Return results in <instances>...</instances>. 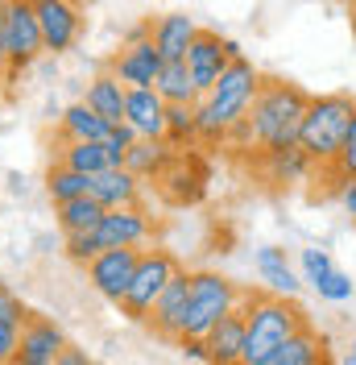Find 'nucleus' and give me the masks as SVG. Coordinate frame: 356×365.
Segmentation results:
<instances>
[{"label": "nucleus", "instance_id": "8", "mask_svg": "<svg viewBox=\"0 0 356 365\" xmlns=\"http://www.w3.org/2000/svg\"><path fill=\"white\" fill-rule=\"evenodd\" d=\"M33 13H38V25H42L46 54H67L83 38V25H88L83 9H75L67 0H33Z\"/></svg>", "mask_w": 356, "mask_h": 365}, {"label": "nucleus", "instance_id": "1", "mask_svg": "<svg viewBox=\"0 0 356 365\" xmlns=\"http://www.w3.org/2000/svg\"><path fill=\"white\" fill-rule=\"evenodd\" d=\"M307 104H311V91H303L290 79L266 75L248 116L228 133V145H241V150H253V154L298 145V129H303Z\"/></svg>", "mask_w": 356, "mask_h": 365}, {"label": "nucleus", "instance_id": "46", "mask_svg": "<svg viewBox=\"0 0 356 365\" xmlns=\"http://www.w3.org/2000/svg\"><path fill=\"white\" fill-rule=\"evenodd\" d=\"M332 4H344V9H348V4H352V0H332Z\"/></svg>", "mask_w": 356, "mask_h": 365}, {"label": "nucleus", "instance_id": "15", "mask_svg": "<svg viewBox=\"0 0 356 365\" xmlns=\"http://www.w3.org/2000/svg\"><path fill=\"white\" fill-rule=\"evenodd\" d=\"M253 170H257L269 187H294V182H303V179L315 175V162L307 158L303 145H286V150L253 154Z\"/></svg>", "mask_w": 356, "mask_h": 365}, {"label": "nucleus", "instance_id": "27", "mask_svg": "<svg viewBox=\"0 0 356 365\" xmlns=\"http://www.w3.org/2000/svg\"><path fill=\"white\" fill-rule=\"evenodd\" d=\"M63 166L70 170H79V175H100V170H108V150H104V141H58V158Z\"/></svg>", "mask_w": 356, "mask_h": 365}, {"label": "nucleus", "instance_id": "34", "mask_svg": "<svg viewBox=\"0 0 356 365\" xmlns=\"http://www.w3.org/2000/svg\"><path fill=\"white\" fill-rule=\"evenodd\" d=\"M315 291H319L323 303H348V299H352V274H344L340 266H335V270L315 287Z\"/></svg>", "mask_w": 356, "mask_h": 365}, {"label": "nucleus", "instance_id": "38", "mask_svg": "<svg viewBox=\"0 0 356 365\" xmlns=\"http://www.w3.org/2000/svg\"><path fill=\"white\" fill-rule=\"evenodd\" d=\"M335 200H340V207H344V216L356 225V179L340 182V187H335Z\"/></svg>", "mask_w": 356, "mask_h": 365}, {"label": "nucleus", "instance_id": "20", "mask_svg": "<svg viewBox=\"0 0 356 365\" xmlns=\"http://www.w3.org/2000/svg\"><path fill=\"white\" fill-rule=\"evenodd\" d=\"M199 29L203 25L191 13H162V17H154V46L162 50V58H187Z\"/></svg>", "mask_w": 356, "mask_h": 365}, {"label": "nucleus", "instance_id": "24", "mask_svg": "<svg viewBox=\"0 0 356 365\" xmlns=\"http://www.w3.org/2000/svg\"><path fill=\"white\" fill-rule=\"evenodd\" d=\"M178 158V150L162 137V141H154V137H137L133 150H129V158H125V166L133 170L137 179H162L166 170H170V162Z\"/></svg>", "mask_w": 356, "mask_h": 365}, {"label": "nucleus", "instance_id": "47", "mask_svg": "<svg viewBox=\"0 0 356 365\" xmlns=\"http://www.w3.org/2000/svg\"><path fill=\"white\" fill-rule=\"evenodd\" d=\"M348 353H352V361H356V341H352V349H348Z\"/></svg>", "mask_w": 356, "mask_h": 365}, {"label": "nucleus", "instance_id": "28", "mask_svg": "<svg viewBox=\"0 0 356 365\" xmlns=\"http://www.w3.org/2000/svg\"><path fill=\"white\" fill-rule=\"evenodd\" d=\"M54 212H58L54 220L63 228V237H70V232H91V228L104 220L108 207L100 204V200H91V195H79V200H70V204H58Z\"/></svg>", "mask_w": 356, "mask_h": 365}, {"label": "nucleus", "instance_id": "5", "mask_svg": "<svg viewBox=\"0 0 356 365\" xmlns=\"http://www.w3.org/2000/svg\"><path fill=\"white\" fill-rule=\"evenodd\" d=\"M245 299V287L224 278L216 270H195L191 274V299H187V319H182V336H207L224 316H232Z\"/></svg>", "mask_w": 356, "mask_h": 365}, {"label": "nucleus", "instance_id": "16", "mask_svg": "<svg viewBox=\"0 0 356 365\" xmlns=\"http://www.w3.org/2000/svg\"><path fill=\"white\" fill-rule=\"evenodd\" d=\"M187 299H191V274L182 270L166 287V295L154 303V312H150V328H154L162 341H182V319H187Z\"/></svg>", "mask_w": 356, "mask_h": 365}, {"label": "nucleus", "instance_id": "12", "mask_svg": "<svg viewBox=\"0 0 356 365\" xmlns=\"http://www.w3.org/2000/svg\"><path fill=\"white\" fill-rule=\"evenodd\" d=\"M162 63L166 58L154 42H137V46H120L104 71H112L125 88H154L157 75H162Z\"/></svg>", "mask_w": 356, "mask_h": 365}, {"label": "nucleus", "instance_id": "44", "mask_svg": "<svg viewBox=\"0 0 356 365\" xmlns=\"http://www.w3.org/2000/svg\"><path fill=\"white\" fill-rule=\"evenodd\" d=\"M67 4H75V9H88L91 0H67Z\"/></svg>", "mask_w": 356, "mask_h": 365}, {"label": "nucleus", "instance_id": "9", "mask_svg": "<svg viewBox=\"0 0 356 365\" xmlns=\"http://www.w3.org/2000/svg\"><path fill=\"white\" fill-rule=\"evenodd\" d=\"M150 237H154V220L145 207H112L95 225L100 250H141Z\"/></svg>", "mask_w": 356, "mask_h": 365}, {"label": "nucleus", "instance_id": "36", "mask_svg": "<svg viewBox=\"0 0 356 365\" xmlns=\"http://www.w3.org/2000/svg\"><path fill=\"white\" fill-rule=\"evenodd\" d=\"M25 319H29V312H25V303L4 282H0V324H17V328H25Z\"/></svg>", "mask_w": 356, "mask_h": 365}, {"label": "nucleus", "instance_id": "31", "mask_svg": "<svg viewBox=\"0 0 356 365\" xmlns=\"http://www.w3.org/2000/svg\"><path fill=\"white\" fill-rule=\"evenodd\" d=\"M323 179L332 182V187L356 179V116H352V125H348V137H344V145H340V154H335L332 170H323Z\"/></svg>", "mask_w": 356, "mask_h": 365}, {"label": "nucleus", "instance_id": "43", "mask_svg": "<svg viewBox=\"0 0 356 365\" xmlns=\"http://www.w3.org/2000/svg\"><path fill=\"white\" fill-rule=\"evenodd\" d=\"M348 29H352V38H356V0L348 4Z\"/></svg>", "mask_w": 356, "mask_h": 365}, {"label": "nucleus", "instance_id": "18", "mask_svg": "<svg viewBox=\"0 0 356 365\" xmlns=\"http://www.w3.org/2000/svg\"><path fill=\"white\" fill-rule=\"evenodd\" d=\"M141 182L129 166H108V170H100V175H91V200H100V204L108 207H141Z\"/></svg>", "mask_w": 356, "mask_h": 365}, {"label": "nucleus", "instance_id": "30", "mask_svg": "<svg viewBox=\"0 0 356 365\" xmlns=\"http://www.w3.org/2000/svg\"><path fill=\"white\" fill-rule=\"evenodd\" d=\"M166 141H170L174 150H191V145H199L195 104H170V113H166Z\"/></svg>", "mask_w": 356, "mask_h": 365}, {"label": "nucleus", "instance_id": "2", "mask_svg": "<svg viewBox=\"0 0 356 365\" xmlns=\"http://www.w3.org/2000/svg\"><path fill=\"white\" fill-rule=\"evenodd\" d=\"M261 71L253 67L248 58L228 63V71L220 75V83L199 96L195 104V120H199V145H228V133L241 125L261 91Z\"/></svg>", "mask_w": 356, "mask_h": 365}, {"label": "nucleus", "instance_id": "10", "mask_svg": "<svg viewBox=\"0 0 356 365\" xmlns=\"http://www.w3.org/2000/svg\"><path fill=\"white\" fill-rule=\"evenodd\" d=\"M137 262H141V250H104L100 257H91L83 270H88V282L100 295L120 303L125 291H129V282H133Z\"/></svg>", "mask_w": 356, "mask_h": 365}, {"label": "nucleus", "instance_id": "14", "mask_svg": "<svg viewBox=\"0 0 356 365\" xmlns=\"http://www.w3.org/2000/svg\"><path fill=\"white\" fill-rule=\"evenodd\" d=\"M162 195L170 200V204H199L203 191H207V166H203L199 154H191V150H178V158L170 162V170L162 175Z\"/></svg>", "mask_w": 356, "mask_h": 365}, {"label": "nucleus", "instance_id": "19", "mask_svg": "<svg viewBox=\"0 0 356 365\" xmlns=\"http://www.w3.org/2000/svg\"><path fill=\"white\" fill-rule=\"evenodd\" d=\"M207 365H245V312L236 307L207 336Z\"/></svg>", "mask_w": 356, "mask_h": 365}, {"label": "nucleus", "instance_id": "45", "mask_svg": "<svg viewBox=\"0 0 356 365\" xmlns=\"http://www.w3.org/2000/svg\"><path fill=\"white\" fill-rule=\"evenodd\" d=\"M340 365H356V361H352V353H348V357H344V361H340Z\"/></svg>", "mask_w": 356, "mask_h": 365}, {"label": "nucleus", "instance_id": "17", "mask_svg": "<svg viewBox=\"0 0 356 365\" xmlns=\"http://www.w3.org/2000/svg\"><path fill=\"white\" fill-rule=\"evenodd\" d=\"M166 113H170V104L157 96V88H129L125 125H129L137 137H154V141H162V137H166Z\"/></svg>", "mask_w": 356, "mask_h": 365}, {"label": "nucleus", "instance_id": "11", "mask_svg": "<svg viewBox=\"0 0 356 365\" xmlns=\"http://www.w3.org/2000/svg\"><path fill=\"white\" fill-rule=\"evenodd\" d=\"M187 71H191V79H195V88H199V96H207V91L220 83V75L228 71V38H220L216 29H199V38L191 42V50H187Z\"/></svg>", "mask_w": 356, "mask_h": 365}, {"label": "nucleus", "instance_id": "29", "mask_svg": "<svg viewBox=\"0 0 356 365\" xmlns=\"http://www.w3.org/2000/svg\"><path fill=\"white\" fill-rule=\"evenodd\" d=\"M91 191V175H79V170H70L63 162H54L50 170H46V195H50V204H70V200H79V195H88Z\"/></svg>", "mask_w": 356, "mask_h": 365}, {"label": "nucleus", "instance_id": "37", "mask_svg": "<svg viewBox=\"0 0 356 365\" xmlns=\"http://www.w3.org/2000/svg\"><path fill=\"white\" fill-rule=\"evenodd\" d=\"M17 344H21V328L17 324H0V365L17 361Z\"/></svg>", "mask_w": 356, "mask_h": 365}, {"label": "nucleus", "instance_id": "39", "mask_svg": "<svg viewBox=\"0 0 356 365\" xmlns=\"http://www.w3.org/2000/svg\"><path fill=\"white\" fill-rule=\"evenodd\" d=\"M0 75H9V0H0Z\"/></svg>", "mask_w": 356, "mask_h": 365}, {"label": "nucleus", "instance_id": "41", "mask_svg": "<svg viewBox=\"0 0 356 365\" xmlns=\"http://www.w3.org/2000/svg\"><path fill=\"white\" fill-rule=\"evenodd\" d=\"M54 365H91V357L83 353V349H75V344H67V349H63V357H58Z\"/></svg>", "mask_w": 356, "mask_h": 365}, {"label": "nucleus", "instance_id": "32", "mask_svg": "<svg viewBox=\"0 0 356 365\" xmlns=\"http://www.w3.org/2000/svg\"><path fill=\"white\" fill-rule=\"evenodd\" d=\"M298 270H303V282L319 287V282L335 270V262H332V253L323 250V245H307V250L298 253Z\"/></svg>", "mask_w": 356, "mask_h": 365}, {"label": "nucleus", "instance_id": "6", "mask_svg": "<svg viewBox=\"0 0 356 365\" xmlns=\"http://www.w3.org/2000/svg\"><path fill=\"white\" fill-rule=\"evenodd\" d=\"M178 274H182V266H178V257L170 250H141L133 282H129V291L120 299V312L129 319H150L154 303L166 295V287L174 282Z\"/></svg>", "mask_w": 356, "mask_h": 365}, {"label": "nucleus", "instance_id": "7", "mask_svg": "<svg viewBox=\"0 0 356 365\" xmlns=\"http://www.w3.org/2000/svg\"><path fill=\"white\" fill-rule=\"evenodd\" d=\"M46 54L33 0H9V75L29 71Z\"/></svg>", "mask_w": 356, "mask_h": 365}, {"label": "nucleus", "instance_id": "33", "mask_svg": "<svg viewBox=\"0 0 356 365\" xmlns=\"http://www.w3.org/2000/svg\"><path fill=\"white\" fill-rule=\"evenodd\" d=\"M63 253H67L70 262H79V266H88L91 257H100V241H95V228L91 232H70V237H63Z\"/></svg>", "mask_w": 356, "mask_h": 365}, {"label": "nucleus", "instance_id": "40", "mask_svg": "<svg viewBox=\"0 0 356 365\" xmlns=\"http://www.w3.org/2000/svg\"><path fill=\"white\" fill-rule=\"evenodd\" d=\"M178 349H182L191 361H207V341H203V336H182V341H178Z\"/></svg>", "mask_w": 356, "mask_h": 365}, {"label": "nucleus", "instance_id": "13", "mask_svg": "<svg viewBox=\"0 0 356 365\" xmlns=\"http://www.w3.org/2000/svg\"><path fill=\"white\" fill-rule=\"evenodd\" d=\"M67 349V336L54 319L29 316L21 328V344H17V361L13 365H54Z\"/></svg>", "mask_w": 356, "mask_h": 365}, {"label": "nucleus", "instance_id": "25", "mask_svg": "<svg viewBox=\"0 0 356 365\" xmlns=\"http://www.w3.org/2000/svg\"><path fill=\"white\" fill-rule=\"evenodd\" d=\"M266 365H328V336L315 332L311 324L303 332H294Z\"/></svg>", "mask_w": 356, "mask_h": 365}, {"label": "nucleus", "instance_id": "21", "mask_svg": "<svg viewBox=\"0 0 356 365\" xmlns=\"http://www.w3.org/2000/svg\"><path fill=\"white\" fill-rule=\"evenodd\" d=\"M253 266H257V278H261L266 291L286 295V299L298 295L303 282H298V274H294V266H290L286 250H278V245H261V250L253 253Z\"/></svg>", "mask_w": 356, "mask_h": 365}, {"label": "nucleus", "instance_id": "23", "mask_svg": "<svg viewBox=\"0 0 356 365\" xmlns=\"http://www.w3.org/2000/svg\"><path fill=\"white\" fill-rule=\"evenodd\" d=\"M112 129H116V125H108L95 108H88V104L79 100V104H70V108L58 113V129H54V137H58V141H104Z\"/></svg>", "mask_w": 356, "mask_h": 365}, {"label": "nucleus", "instance_id": "42", "mask_svg": "<svg viewBox=\"0 0 356 365\" xmlns=\"http://www.w3.org/2000/svg\"><path fill=\"white\" fill-rule=\"evenodd\" d=\"M9 191H13V195H25V179H21V175H17V170L9 175Z\"/></svg>", "mask_w": 356, "mask_h": 365}, {"label": "nucleus", "instance_id": "26", "mask_svg": "<svg viewBox=\"0 0 356 365\" xmlns=\"http://www.w3.org/2000/svg\"><path fill=\"white\" fill-rule=\"evenodd\" d=\"M154 88L166 104H199V88H195V79H191L182 58H166L162 63V75H157Z\"/></svg>", "mask_w": 356, "mask_h": 365}, {"label": "nucleus", "instance_id": "35", "mask_svg": "<svg viewBox=\"0 0 356 365\" xmlns=\"http://www.w3.org/2000/svg\"><path fill=\"white\" fill-rule=\"evenodd\" d=\"M137 133L129 129V125H116L108 137H104V150H108V162L112 166H125V158H129V150H133Z\"/></svg>", "mask_w": 356, "mask_h": 365}, {"label": "nucleus", "instance_id": "22", "mask_svg": "<svg viewBox=\"0 0 356 365\" xmlns=\"http://www.w3.org/2000/svg\"><path fill=\"white\" fill-rule=\"evenodd\" d=\"M83 104L95 108V113L104 116L108 125H125V108H129V88L112 75V71H100L95 79L88 83V96H83Z\"/></svg>", "mask_w": 356, "mask_h": 365}, {"label": "nucleus", "instance_id": "3", "mask_svg": "<svg viewBox=\"0 0 356 365\" xmlns=\"http://www.w3.org/2000/svg\"><path fill=\"white\" fill-rule=\"evenodd\" d=\"M241 312H245V365H266L282 344L303 332L311 319L307 312L286 295H273V291H245L241 299Z\"/></svg>", "mask_w": 356, "mask_h": 365}, {"label": "nucleus", "instance_id": "4", "mask_svg": "<svg viewBox=\"0 0 356 365\" xmlns=\"http://www.w3.org/2000/svg\"><path fill=\"white\" fill-rule=\"evenodd\" d=\"M356 116V100L348 91H323V96H311L307 104V116H303V129H298V145L307 150V158L315 162V170H332L335 154L348 137V125Z\"/></svg>", "mask_w": 356, "mask_h": 365}]
</instances>
